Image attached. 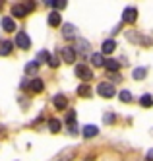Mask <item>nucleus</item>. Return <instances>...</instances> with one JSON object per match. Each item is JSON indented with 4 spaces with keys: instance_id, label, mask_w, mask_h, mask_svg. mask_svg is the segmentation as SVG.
I'll return each mask as SVG.
<instances>
[{
    "instance_id": "nucleus-1",
    "label": "nucleus",
    "mask_w": 153,
    "mask_h": 161,
    "mask_svg": "<svg viewBox=\"0 0 153 161\" xmlns=\"http://www.w3.org/2000/svg\"><path fill=\"white\" fill-rule=\"evenodd\" d=\"M97 93H99L101 97H105V99H111V97L116 95V91H114V86H112V84H109V82H101V84L97 86Z\"/></svg>"
},
{
    "instance_id": "nucleus-5",
    "label": "nucleus",
    "mask_w": 153,
    "mask_h": 161,
    "mask_svg": "<svg viewBox=\"0 0 153 161\" xmlns=\"http://www.w3.org/2000/svg\"><path fill=\"white\" fill-rule=\"evenodd\" d=\"M60 56H62L64 62H74L76 60V51L72 47H62L60 49Z\"/></svg>"
},
{
    "instance_id": "nucleus-31",
    "label": "nucleus",
    "mask_w": 153,
    "mask_h": 161,
    "mask_svg": "<svg viewBox=\"0 0 153 161\" xmlns=\"http://www.w3.org/2000/svg\"><path fill=\"white\" fill-rule=\"evenodd\" d=\"M4 4H6V0H0V10L4 8Z\"/></svg>"
},
{
    "instance_id": "nucleus-7",
    "label": "nucleus",
    "mask_w": 153,
    "mask_h": 161,
    "mask_svg": "<svg viewBox=\"0 0 153 161\" xmlns=\"http://www.w3.org/2000/svg\"><path fill=\"white\" fill-rule=\"evenodd\" d=\"M52 103H54V107H56L58 111H64V109H66V105H68V99H66L62 93H58V95H54Z\"/></svg>"
},
{
    "instance_id": "nucleus-20",
    "label": "nucleus",
    "mask_w": 153,
    "mask_h": 161,
    "mask_svg": "<svg viewBox=\"0 0 153 161\" xmlns=\"http://www.w3.org/2000/svg\"><path fill=\"white\" fill-rule=\"evenodd\" d=\"M52 58V54L49 51H39L37 53V62H49Z\"/></svg>"
},
{
    "instance_id": "nucleus-17",
    "label": "nucleus",
    "mask_w": 153,
    "mask_h": 161,
    "mask_svg": "<svg viewBox=\"0 0 153 161\" xmlns=\"http://www.w3.org/2000/svg\"><path fill=\"white\" fill-rule=\"evenodd\" d=\"M2 29L4 31H14L16 29V24H14V19H12V18H2Z\"/></svg>"
},
{
    "instance_id": "nucleus-21",
    "label": "nucleus",
    "mask_w": 153,
    "mask_h": 161,
    "mask_svg": "<svg viewBox=\"0 0 153 161\" xmlns=\"http://www.w3.org/2000/svg\"><path fill=\"white\" fill-rule=\"evenodd\" d=\"M74 122H76V113H74V111H70V113H68V117H66V124H70V126H72V132H76V128H74Z\"/></svg>"
},
{
    "instance_id": "nucleus-13",
    "label": "nucleus",
    "mask_w": 153,
    "mask_h": 161,
    "mask_svg": "<svg viewBox=\"0 0 153 161\" xmlns=\"http://www.w3.org/2000/svg\"><path fill=\"white\" fill-rule=\"evenodd\" d=\"M60 21H62L60 19V14H58L56 10H52V12L49 14V25L51 27H58V25H60Z\"/></svg>"
},
{
    "instance_id": "nucleus-22",
    "label": "nucleus",
    "mask_w": 153,
    "mask_h": 161,
    "mask_svg": "<svg viewBox=\"0 0 153 161\" xmlns=\"http://www.w3.org/2000/svg\"><path fill=\"white\" fill-rule=\"evenodd\" d=\"M37 68H39V62L35 60V62H29L25 66V74H33V72H37Z\"/></svg>"
},
{
    "instance_id": "nucleus-3",
    "label": "nucleus",
    "mask_w": 153,
    "mask_h": 161,
    "mask_svg": "<svg viewBox=\"0 0 153 161\" xmlns=\"http://www.w3.org/2000/svg\"><path fill=\"white\" fill-rule=\"evenodd\" d=\"M76 74H78V78H81L84 82H89V80L93 78V72L89 70V68L85 66V64H79V66H76Z\"/></svg>"
},
{
    "instance_id": "nucleus-4",
    "label": "nucleus",
    "mask_w": 153,
    "mask_h": 161,
    "mask_svg": "<svg viewBox=\"0 0 153 161\" xmlns=\"http://www.w3.org/2000/svg\"><path fill=\"white\" fill-rule=\"evenodd\" d=\"M136 19H138V10L136 8H126L122 12V21H126V24H134Z\"/></svg>"
},
{
    "instance_id": "nucleus-25",
    "label": "nucleus",
    "mask_w": 153,
    "mask_h": 161,
    "mask_svg": "<svg viewBox=\"0 0 153 161\" xmlns=\"http://www.w3.org/2000/svg\"><path fill=\"white\" fill-rule=\"evenodd\" d=\"M66 4H68V0H54L52 8L54 10H62V8H66Z\"/></svg>"
},
{
    "instance_id": "nucleus-15",
    "label": "nucleus",
    "mask_w": 153,
    "mask_h": 161,
    "mask_svg": "<svg viewBox=\"0 0 153 161\" xmlns=\"http://www.w3.org/2000/svg\"><path fill=\"white\" fill-rule=\"evenodd\" d=\"M105 68H107L109 72H118V68H120V64L116 62L114 58H107V60H105Z\"/></svg>"
},
{
    "instance_id": "nucleus-16",
    "label": "nucleus",
    "mask_w": 153,
    "mask_h": 161,
    "mask_svg": "<svg viewBox=\"0 0 153 161\" xmlns=\"http://www.w3.org/2000/svg\"><path fill=\"white\" fill-rule=\"evenodd\" d=\"M91 64L95 66V68H99V66H105L103 54H101V53H93V54H91Z\"/></svg>"
},
{
    "instance_id": "nucleus-24",
    "label": "nucleus",
    "mask_w": 153,
    "mask_h": 161,
    "mask_svg": "<svg viewBox=\"0 0 153 161\" xmlns=\"http://www.w3.org/2000/svg\"><path fill=\"white\" fill-rule=\"evenodd\" d=\"M145 78V68H136L134 70V80H142Z\"/></svg>"
},
{
    "instance_id": "nucleus-28",
    "label": "nucleus",
    "mask_w": 153,
    "mask_h": 161,
    "mask_svg": "<svg viewBox=\"0 0 153 161\" xmlns=\"http://www.w3.org/2000/svg\"><path fill=\"white\" fill-rule=\"evenodd\" d=\"M49 62H51V66H52V68H58V64H60V60H58V58H54V56H52V58H51Z\"/></svg>"
},
{
    "instance_id": "nucleus-30",
    "label": "nucleus",
    "mask_w": 153,
    "mask_h": 161,
    "mask_svg": "<svg viewBox=\"0 0 153 161\" xmlns=\"http://www.w3.org/2000/svg\"><path fill=\"white\" fill-rule=\"evenodd\" d=\"M43 2H45V4H49V6H52V4H54V0H43Z\"/></svg>"
},
{
    "instance_id": "nucleus-6",
    "label": "nucleus",
    "mask_w": 153,
    "mask_h": 161,
    "mask_svg": "<svg viewBox=\"0 0 153 161\" xmlns=\"http://www.w3.org/2000/svg\"><path fill=\"white\" fill-rule=\"evenodd\" d=\"M29 12H27V8H25V4H14L12 6V16L14 18H25Z\"/></svg>"
},
{
    "instance_id": "nucleus-27",
    "label": "nucleus",
    "mask_w": 153,
    "mask_h": 161,
    "mask_svg": "<svg viewBox=\"0 0 153 161\" xmlns=\"http://www.w3.org/2000/svg\"><path fill=\"white\" fill-rule=\"evenodd\" d=\"M25 8H27V12H33V10H35V0H27Z\"/></svg>"
},
{
    "instance_id": "nucleus-18",
    "label": "nucleus",
    "mask_w": 153,
    "mask_h": 161,
    "mask_svg": "<svg viewBox=\"0 0 153 161\" xmlns=\"http://www.w3.org/2000/svg\"><path fill=\"white\" fill-rule=\"evenodd\" d=\"M78 95H79V97H85V99L91 97V87H89L87 84H81V86L78 87Z\"/></svg>"
},
{
    "instance_id": "nucleus-19",
    "label": "nucleus",
    "mask_w": 153,
    "mask_h": 161,
    "mask_svg": "<svg viewBox=\"0 0 153 161\" xmlns=\"http://www.w3.org/2000/svg\"><path fill=\"white\" fill-rule=\"evenodd\" d=\"M139 105H142V107H145V109H149V107L153 105V97H151L149 93L142 95V97H139Z\"/></svg>"
},
{
    "instance_id": "nucleus-11",
    "label": "nucleus",
    "mask_w": 153,
    "mask_h": 161,
    "mask_svg": "<svg viewBox=\"0 0 153 161\" xmlns=\"http://www.w3.org/2000/svg\"><path fill=\"white\" fill-rule=\"evenodd\" d=\"M62 35H64V39L72 41V39L76 37V27H74L72 24H66V25H64V29H62Z\"/></svg>"
},
{
    "instance_id": "nucleus-12",
    "label": "nucleus",
    "mask_w": 153,
    "mask_h": 161,
    "mask_svg": "<svg viewBox=\"0 0 153 161\" xmlns=\"http://www.w3.org/2000/svg\"><path fill=\"white\" fill-rule=\"evenodd\" d=\"M29 89H31V91H35V93H41V91L45 89V84H43V80H39V78L31 80V84H29Z\"/></svg>"
},
{
    "instance_id": "nucleus-23",
    "label": "nucleus",
    "mask_w": 153,
    "mask_h": 161,
    "mask_svg": "<svg viewBox=\"0 0 153 161\" xmlns=\"http://www.w3.org/2000/svg\"><path fill=\"white\" fill-rule=\"evenodd\" d=\"M120 101H124V103L132 101V93H130L128 89H122V91H120Z\"/></svg>"
},
{
    "instance_id": "nucleus-8",
    "label": "nucleus",
    "mask_w": 153,
    "mask_h": 161,
    "mask_svg": "<svg viewBox=\"0 0 153 161\" xmlns=\"http://www.w3.org/2000/svg\"><path fill=\"white\" fill-rule=\"evenodd\" d=\"M81 134H84V138H95L99 134V128H97L95 124H87V126H84Z\"/></svg>"
},
{
    "instance_id": "nucleus-26",
    "label": "nucleus",
    "mask_w": 153,
    "mask_h": 161,
    "mask_svg": "<svg viewBox=\"0 0 153 161\" xmlns=\"http://www.w3.org/2000/svg\"><path fill=\"white\" fill-rule=\"evenodd\" d=\"M105 122H107V124H112V122H114V114H112V113H107V114H105Z\"/></svg>"
},
{
    "instance_id": "nucleus-9",
    "label": "nucleus",
    "mask_w": 153,
    "mask_h": 161,
    "mask_svg": "<svg viewBox=\"0 0 153 161\" xmlns=\"http://www.w3.org/2000/svg\"><path fill=\"white\" fill-rule=\"evenodd\" d=\"M114 49H116L114 39H107V41H103V47H101L103 54H112V53H114Z\"/></svg>"
},
{
    "instance_id": "nucleus-29",
    "label": "nucleus",
    "mask_w": 153,
    "mask_h": 161,
    "mask_svg": "<svg viewBox=\"0 0 153 161\" xmlns=\"http://www.w3.org/2000/svg\"><path fill=\"white\" fill-rule=\"evenodd\" d=\"M145 161H153V149H149V153H147V157H145Z\"/></svg>"
},
{
    "instance_id": "nucleus-14",
    "label": "nucleus",
    "mask_w": 153,
    "mask_h": 161,
    "mask_svg": "<svg viewBox=\"0 0 153 161\" xmlns=\"http://www.w3.org/2000/svg\"><path fill=\"white\" fill-rule=\"evenodd\" d=\"M60 128H62V122L58 120V119H51L49 120V130L52 134H58V132H60Z\"/></svg>"
},
{
    "instance_id": "nucleus-10",
    "label": "nucleus",
    "mask_w": 153,
    "mask_h": 161,
    "mask_svg": "<svg viewBox=\"0 0 153 161\" xmlns=\"http://www.w3.org/2000/svg\"><path fill=\"white\" fill-rule=\"evenodd\" d=\"M12 49H14L12 41H6V39L0 41V56H8V54L12 53Z\"/></svg>"
},
{
    "instance_id": "nucleus-2",
    "label": "nucleus",
    "mask_w": 153,
    "mask_h": 161,
    "mask_svg": "<svg viewBox=\"0 0 153 161\" xmlns=\"http://www.w3.org/2000/svg\"><path fill=\"white\" fill-rule=\"evenodd\" d=\"M16 45L19 49H23V51H27L29 47H31V39H29V35L25 31H19L18 35H16Z\"/></svg>"
}]
</instances>
